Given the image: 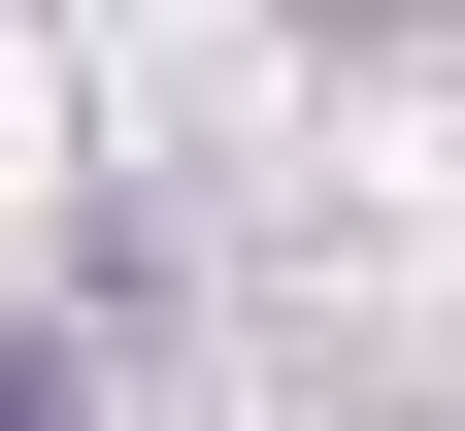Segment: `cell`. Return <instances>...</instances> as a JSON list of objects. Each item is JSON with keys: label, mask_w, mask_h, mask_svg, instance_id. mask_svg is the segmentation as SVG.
I'll return each instance as SVG.
<instances>
[{"label": "cell", "mask_w": 465, "mask_h": 431, "mask_svg": "<svg viewBox=\"0 0 465 431\" xmlns=\"http://www.w3.org/2000/svg\"><path fill=\"white\" fill-rule=\"evenodd\" d=\"M0 431H67V365H34V332H0Z\"/></svg>", "instance_id": "6da1fadb"}]
</instances>
